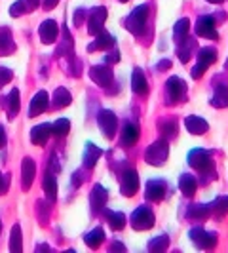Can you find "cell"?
Listing matches in <instances>:
<instances>
[{"label":"cell","instance_id":"1","mask_svg":"<svg viewBox=\"0 0 228 253\" xmlns=\"http://www.w3.org/2000/svg\"><path fill=\"white\" fill-rule=\"evenodd\" d=\"M147 17H148V6H147V4L137 6L135 10L130 14L128 21H126L128 31H130L131 34H135V36H141V34L145 33V29H147Z\"/></svg>","mask_w":228,"mask_h":253},{"label":"cell","instance_id":"2","mask_svg":"<svg viewBox=\"0 0 228 253\" xmlns=\"http://www.w3.org/2000/svg\"><path fill=\"white\" fill-rule=\"evenodd\" d=\"M167 156H169V147H167V141H165V139L154 141V143L147 149V152H145V158H147V162H148L150 166H163L165 160H167Z\"/></svg>","mask_w":228,"mask_h":253},{"label":"cell","instance_id":"3","mask_svg":"<svg viewBox=\"0 0 228 253\" xmlns=\"http://www.w3.org/2000/svg\"><path fill=\"white\" fill-rule=\"evenodd\" d=\"M156 223V217H154V211L150 209V206H139L131 215V227L135 230H148L154 227Z\"/></svg>","mask_w":228,"mask_h":253},{"label":"cell","instance_id":"4","mask_svg":"<svg viewBox=\"0 0 228 253\" xmlns=\"http://www.w3.org/2000/svg\"><path fill=\"white\" fill-rule=\"evenodd\" d=\"M186 95V82L179 76H171L165 82V99L169 105L173 103H181Z\"/></svg>","mask_w":228,"mask_h":253},{"label":"cell","instance_id":"5","mask_svg":"<svg viewBox=\"0 0 228 253\" xmlns=\"http://www.w3.org/2000/svg\"><path fill=\"white\" fill-rule=\"evenodd\" d=\"M188 164L194 168V169H198V171H202V173H213V160H211V154L204 151V149H194L190 154H188ZM215 175V173H213Z\"/></svg>","mask_w":228,"mask_h":253},{"label":"cell","instance_id":"6","mask_svg":"<svg viewBox=\"0 0 228 253\" xmlns=\"http://www.w3.org/2000/svg\"><path fill=\"white\" fill-rule=\"evenodd\" d=\"M188 236L192 238V242L196 244V248H200V250H213L215 246H217V234L215 232H209V230L205 229H192L188 232Z\"/></svg>","mask_w":228,"mask_h":253},{"label":"cell","instance_id":"7","mask_svg":"<svg viewBox=\"0 0 228 253\" xmlns=\"http://www.w3.org/2000/svg\"><path fill=\"white\" fill-rule=\"evenodd\" d=\"M97 124H99V128H101V132H103L105 137L114 139L116 128H118V118H116V115H114L113 111H109V109L101 111L97 115Z\"/></svg>","mask_w":228,"mask_h":253},{"label":"cell","instance_id":"8","mask_svg":"<svg viewBox=\"0 0 228 253\" xmlns=\"http://www.w3.org/2000/svg\"><path fill=\"white\" fill-rule=\"evenodd\" d=\"M120 190L124 196H133L139 190V175L133 168H126L120 177Z\"/></svg>","mask_w":228,"mask_h":253},{"label":"cell","instance_id":"9","mask_svg":"<svg viewBox=\"0 0 228 253\" xmlns=\"http://www.w3.org/2000/svg\"><path fill=\"white\" fill-rule=\"evenodd\" d=\"M194 29H196L198 36L217 40V23H215V19L211 16H200L196 25H194Z\"/></svg>","mask_w":228,"mask_h":253},{"label":"cell","instance_id":"10","mask_svg":"<svg viewBox=\"0 0 228 253\" xmlns=\"http://www.w3.org/2000/svg\"><path fill=\"white\" fill-rule=\"evenodd\" d=\"M165 192H167V185H165V181H162V179L148 181L147 188H145V196L150 202H162L165 198Z\"/></svg>","mask_w":228,"mask_h":253},{"label":"cell","instance_id":"11","mask_svg":"<svg viewBox=\"0 0 228 253\" xmlns=\"http://www.w3.org/2000/svg\"><path fill=\"white\" fill-rule=\"evenodd\" d=\"M90 76L95 84H99V86H103V88L113 86V82H114V72L111 70V67H107V65H95V67L90 70Z\"/></svg>","mask_w":228,"mask_h":253},{"label":"cell","instance_id":"12","mask_svg":"<svg viewBox=\"0 0 228 253\" xmlns=\"http://www.w3.org/2000/svg\"><path fill=\"white\" fill-rule=\"evenodd\" d=\"M105 21H107V8H95L93 12H91L90 19H88V33L90 34H97V33H101L103 31V27H105Z\"/></svg>","mask_w":228,"mask_h":253},{"label":"cell","instance_id":"13","mask_svg":"<svg viewBox=\"0 0 228 253\" xmlns=\"http://www.w3.org/2000/svg\"><path fill=\"white\" fill-rule=\"evenodd\" d=\"M38 33H40V40L44 44H53L57 40V36H59V27H57V23L53 19H48V21L40 25Z\"/></svg>","mask_w":228,"mask_h":253},{"label":"cell","instance_id":"14","mask_svg":"<svg viewBox=\"0 0 228 253\" xmlns=\"http://www.w3.org/2000/svg\"><path fill=\"white\" fill-rule=\"evenodd\" d=\"M107 200H109L107 190H105L101 185H95L93 190H91V196H90V202H91L93 211H105V207H107Z\"/></svg>","mask_w":228,"mask_h":253},{"label":"cell","instance_id":"15","mask_svg":"<svg viewBox=\"0 0 228 253\" xmlns=\"http://www.w3.org/2000/svg\"><path fill=\"white\" fill-rule=\"evenodd\" d=\"M48 105H49V97H48V93L42 90V92H38L34 97H33V101H31V109H29V116L31 118H34V116L42 115L46 109H48Z\"/></svg>","mask_w":228,"mask_h":253},{"label":"cell","instance_id":"16","mask_svg":"<svg viewBox=\"0 0 228 253\" xmlns=\"http://www.w3.org/2000/svg\"><path fill=\"white\" fill-rule=\"evenodd\" d=\"M184 126H186V130L192 135H204V134H207V130H209V124L205 122L204 118H200V116H186Z\"/></svg>","mask_w":228,"mask_h":253},{"label":"cell","instance_id":"17","mask_svg":"<svg viewBox=\"0 0 228 253\" xmlns=\"http://www.w3.org/2000/svg\"><path fill=\"white\" fill-rule=\"evenodd\" d=\"M34 173H36V164H34V160L33 158H25L21 166V175H23L21 183L25 190L31 188V185L34 181Z\"/></svg>","mask_w":228,"mask_h":253},{"label":"cell","instance_id":"18","mask_svg":"<svg viewBox=\"0 0 228 253\" xmlns=\"http://www.w3.org/2000/svg\"><path fill=\"white\" fill-rule=\"evenodd\" d=\"M111 48H114V38L109 33L101 31V33L95 34V40L88 46V50H90V51H95V50H111Z\"/></svg>","mask_w":228,"mask_h":253},{"label":"cell","instance_id":"19","mask_svg":"<svg viewBox=\"0 0 228 253\" xmlns=\"http://www.w3.org/2000/svg\"><path fill=\"white\" fill-rule=\"evenodd\" d=\"M177 55H179V59H181V63H188L190 61V57H192V53H194V50H196V40L194 38H184L182 42L177 44Z\"/></svg>","mask_w":228,"mask_h":253},{"label":"cell","instance_id":"20","mask_svg":"<svg viewBox=\"0 0 228 253\" xmlns=\"http://www.w3.org/2000/svg\"><path fill=\"white\" fill-rule=\"evenodd\" d=\"M131 90L137 93V95H145L148 92V82H147V76L141 69H135L133 74H131Z\"/></svg>","mask_w":228,"mask_h":253},{"label":"cell","instance_id":"21","mask_svg":"<svg viewBox=\"0 0 228 253\" xmlns=\"http://www.w3.org/2000/svg\"><path fill=\"white\" fill-rule=\"evenodd\" d=\"M51 135V124H40L36 128H33L31 132V141L34 145H46V141Z\"/></svg>","mask_w":228,"mask_h":253},{"label":"cell","instance_id":"22","mask_svg":"<svg viewBox=\"0 0 228 253\" xmlns=\"http://www.w3.org/2000/svg\"><path fill=\"white\" fill-rule=\"evenodd\" d=\"M103 156V151L99 147H95L93 143H88L86 145V151H84V166L86 168H95V164L99 162V158Z\"/></svg>","mask_w":228,"mask_h":253},{"label":"cell","instance_id":"23","mask_svg":"<svg viewBox=\"0 0 228 253\" xmlns=\"http://www.w3.org/2000/svg\"><path fill=\"white\" fill-rule=\"evenodd\" d=\"M179 188H181V192L184 196H194V192H196V188H198L196 177L190 175V173H182L181 179H179Z\"/></svg>","mask_w":228,"mask_h":253},{"label":"cell","instance_id":"24","mask_svg":"<svg viewBox=\"0 0 228 253\" xmlns=\"http://www.w3.org/2000/svg\"><path fill=\"white\" fill-rule=\"evenodd\" d=\"M211 105L215 109H227L228 107V86L221 84L215 88V93H213V99H211Z\"/></svg>","mask_w":228,"mask_h":253},{"label":"cell","instance_id":"25","mask_svg":"<svg viewBox=\"0 0 228 253\" xmlns=\"http://www.w3.org/2000/svg\"><path fill=\"white\" fill-rule=\"evenodd\" d=\"M198 63L202 65V67H205V69H209L215 61H217V50L215 48H211V46H207V48H202L200 51H198Z\"/></svg>","mask_w":228,"mask_h":253},{"label":"cell","instance_id":"26","mask_svg":"<svg viewBox=\"0 0 228 253\" xmlns=\"http://www.w3.org/2000/svg\"><path fill=\"white\" fill-rule=\"evenodd\" d=\"M139 139V128L135 124H126L122 130V145L124 147H133Z\"/></svg>","mask_w":228,"mask_h":253},{"label":"cell","instance_id":"27","mask_svg":"<svg viewBox=\"0 0 228 253\" xmlns=\"http://www.w3.org/2000/svg\"><path fill=\"white\" fill-rule=\"evenodd\" d=\"M188 33H190V19L182 17V19H179V21L175 23V27H173V40H175V44L182 42V40L188 36Z\"/></svg>","mask_w":228,"mask_h":253},{"label":"cell","instance_id":"28","mask_svg":"<svg viewBox=\"0 0 228 253\" xmlns=\"http://www.w3.org/2000/svg\"><path fill=\"white\" fill-rule=\"evenodd\" d=\"M209 213H211L209 204H196V206H192L186 211V217L192 219V221H204V219L209 217Z\"/></svg>","mask_w":228,"mask_h":253},{"label":"cell","instance_id":"29","mask_svg":"<svg viewBox=\"0 0 228 253\" xmlns=\"http://www.w3.org/2000/svg\"><path fill=\"white\" fill-rule=\"evenodd\" d=\"M160 132H162V139L169 141L177 135V120L175 118H167L160 122Z\"/></svg>","mask_w":228,"mask_h":253},{"label":"cell","instance_id":"30","mask_svg":"<svg viewBox=\"0 0 228 253\" xmlns=\"http://www.w3.org/2000/svg\"><path fill=\"white\" fill-rule=\"evenodd\" d=\"M40 4V0H19L17 4H14L12 6V16L14 17H17V16H21L23 12H33V10H36V6Z\"/></svg>","mask_w":228,"mask_h":253},{"label":"cell","instance_id":"31","mask_svg":"<svg viewBox=\"0 0 228 253\" xmlns=\"http://www.w3.org/2000/svg\"><path fill=\"white\" fill-rule=\"evenodd\" d=\"M103 240H105V230L101 229V227L93 229L90 234H86V238H84V242L88 244V248H91V250H97V248L103 244Z\"/></svg>","mask_w":228,"mask_h":253},{"label":"cell","instance_id":"32","mask_svg":"<svg viewBox=\"0 0 228 253\" xmlns=\"http://www.w3.org/2000/svg\"><path fill=\"white\" fill-rule=\"evenodd\" d=\"M72 101L70 93L65 90V88H57L55 93H53V107L55 109H63V107H68Z\"/></svg>","mask_w":228,"mask_h":253},{"label":"cell","instance_id":"33","mask_svg":"<svg viewBox=\"0 0 228 253\" xmlns=\"http://www.w3.org/2000/svg\"><path fill=\"white\" fill-rule=\"evenodd\" d=\"M107 219H109V225L113 227V230H122L128 223L126 215L120 211H107Z\"/></svg>","mask_w":228,"mask_h":253},{"label":"cell","instance_id":"34","mask_svg":"<svg viewBox=\"0 0 228 253\" xmlns=\"http://www.w3.org/2000/svg\"><path fill=\"white\" fill-rule=\"evenodd\" d=\"M42 186H44L46 198H48L49 202H55V198H57V183H55V177H53V175H46Z\"/></svg>","mask_w":228,"mask_h":253},{"label":"cell","instance_id":"35","mask_svg":"<svg viewBox=\"0 0 228 253\" xmlns=\"http://www.w3.org/2000/svg\"><path fill=\"white\" fill-rule=\"evenodd\" d=\"M209 207H211V213H213L215 217H225L228 213V196L217 198L213 204H209Z\"/></svg>","mask_w":228,"mask_h":253},{"label":"cell","instance_id":"36","mask_svg":"<svg viewBox=\"0 0 228 253\" xmlns=\"http://www.w3.org/2000/svg\"><path fill=\"white\" fill-rule=\"evenodd\" d=\"M169 246V238L167 236H156L148 242V252L152 253H160V252H165Z\"/></svg>","mask_w":228,"mask_h":253},{"label":"cell","instance_id":"37","mask_svg":"<svg viewBox=\"0 0 228 253\" xmlns=\"http://www.w3.org/2000/svg\"><path fill=\"white\" fill-rule=\"evenodd\" d=\"M68 130H70V122H68L67 118H59V120L51 126V134H53V135H57V137L67 135Z\"/></svg>","mask_w":228,"mask_h":253},{"label":"cell","instance_id":"38","mask_svg":"<svg viewBox=\"0 0 228 253\" xmlns=\"http://www.w3.org/2000/svg\"><path fill=\"white\" fill-rule=\"evenodd\" d=\"M12 252H21V229H19V225H16L12 229Z\"/></svg>","mask_w":228,"mask_h":253},{"label":"cell","instance_id":"39","mask_svg":"<svg viewBox=\"0 0 228 253\" xmlns=\"http://www.w3.org/2000/svg\"><path fill=\"white\" fill-rule=\"evenodd\" d=\"M10 118H14V116L17 115V111H19V92L17 90H12V95H10Z\"/></svg>","mask_w":228,"mask_h":253},{"label":"cell","instance_id":"40","mask_svg":"<svg viewBox=\"0 0 228 253\" xmlns=\"http://www.w3.org/2000/svg\"><path fill=\"white\" fill-rule=\"evenodd\" d=\"M204 72H205V67H202L200 63H196V65L192 67V78H194V80H200V78L204 76Z\"/></svg>","mask_w":228,"mask_h":253},{"label":"cell","instance_id":"41","mask_svg":"<svg viewBox=\"0 0 228 253\" xmlns=\"http://www.w3.org/2000/svg\"><path fill=\"white\" fill-rule=\"evenodd\" d=\"M8 80H12V70L0 69V88H2L4 84H8Z\"/></svg>","mask_w":228,"mask_h":253},{"label":"cell","instance_id":"42","mask_svg":"<svg viewBox=\"0 0 228 253\" xmlns=\"http://www.w3.org/2000/svg\"><path fill=\"white\" fill-rule=\"evenodd\" d=\"M8 186H10V177H6V175L0 173V196L8 190Z\"/></svg>","mask_w":228,"mask_h":253},{"label":"cell","instance_id":"43","mask_svg":"<svg viewBox=\"0 0 228 253\" xmlns=\"http://www.w3.org/2000/svg\"><path fill=\"white\" fill-rule=\"evenodd\" d=\"M105 61H107V63H118V61H120V53H118V50L111 51V53L105 57Z\"/></svg>","mask_w":228,"mask_h":253},{"label":"cell","instance_id":"44","mask_svg":"<svg viewBox=\"0 0 228 253\" xmlns=\"http://www.w3.org/2000/svg\"><path fill=\"white\" fill-rule=\"evenodd\" d=\"M156 69H158V70H167V69H171V61H169V59H162L158 65H156Z\"/></svg>","mask_w":228,"mask_h":253},{"label":"cell","instance_id":"45","mask_svg":"<svg viewBox=\"0 0 228 253\" xmlns=\"http://www.w3.org/2000/svg\"><path fill=\"white\" fill-rule=\"evenodd\" d=\"M111 250H113V252H126V248H124L120 242H114L113 246H111Z\"/></svg>","mask_w":228,"mask_h":253},{"label":"cell","instance_id":"46","mask_svg":"<svg viewBox=\"0 0 228 253\" xmlns=\"http://www.w3.org/2000/svg\"><path fill=\"white\" fill-rule=\"evenodd\" d=\"M59 0H44V10H51Z\"/></svg>","mask_w":228,"mask_h":253},{"label":"cell","instance_id":"47","mask_svg":"<svg viewBox=\"0 0 228 253\" xmlns=\"http://www.w3.org/2000/svg\"><path fill=\"white\" fill-rule=\"evenodd\" d=\"M6 145V132H4V128L0 126V149Z\"/></svg>","mask_w":228,"mask_h":253},{"label":"cell","instance_id":"48","mask_svg":"<svg viewBox=\"0 0 228 253\" xmlns=\"http://www.w3.org/2000/svg\"><path fill=\"white\" fill-rule=\"evenodd\" d=\"M72 177H74V179H72V185H74V186H78V185L82 183V177H80V173H78V171H76Z\"/></svg>","mask_w":228,"mask_h":253},{"label":"cell","instance_id":"49","mask_svg":"<svg viewBox=\"0 0 228 253\" xmlns=\"http://www.w3.org/2000/svg\"><path fill=\"white\" fill-rule=\"evenodd\" d=\"M207 2H211V4H221L223 0H207Z\"/></svg>","mask_w":228,"mask_h":253},{"label":"cell","instance_id":"50","mask_svg":"<svg viewBox=\"0 0 228 253\" xmlns=\"http://www.w3.org/2000/svg\"><path fill=\"white\" fill-rule=\"evenodd\" d=\"M225 69H227V70H228V61H227V65H225Z\"/></svg>","mask_w":228,"mask_h":253},{"label":"cell","instance_id":"51","mask_svg":"<svg viewBox=\"0 0 228 253\" xmlns=\"http://www.w3.org/2000/svg\"><path fill=\"white\" fill-rule=\"evenodd\" d=\"M120 2H130V0H120Z\"/></svg>","mask_w":228,"mask_h":253}]
</instances>
